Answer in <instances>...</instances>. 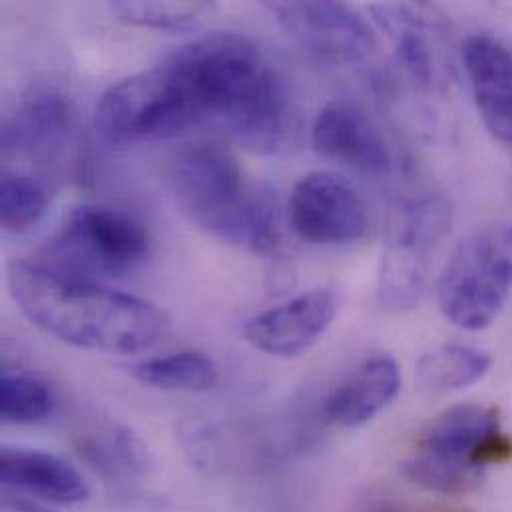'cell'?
Returning a JSON list of instances; mask_svg holds the SVG:
<instances>
[{"label": "cell", "instance_id": "cell-20", "mask_svg": "<svg viewBox=\"0 0 512 512\" xmlns=\"http://www.w3.org/2000/svg\"><path fill=\"white\" fill-rule=\"evenodd\" d=\"M80 455L102 475L114 479L144 475L150 465V453L142 439L120 425H108L84 435L80 439Z\"/></svg>", "mask_w": 512, "mask_h": 512}, {"label": "cell", "instance_id": "cell-12", "mask_svg": "<svg viewBox=\"0 0 512 512\" xmlns=\"http://www.w3.org/2000/svg\"><path fill=\"white\" fill-rule=\"evenodd\" d=\"M335 313V293L327 287H313L248 319L242 335L269 357L291 359L309 351L325 335Z\"/></svg>", "mask_w": 512, "mask_h": 512}, {"label": "cell", "instance_id": "cell-9", "mask_svg": "<svg viewBox=\"0 0 512 512\" xmlns=\"http://www.w3.org/2000/svg\"><path fill=\"white\" fill-rule=\"evenodd\" d=\"M283 32L317 60L335 66L365 62L377 48L373 26L341 2H267Z\"/></svg>", "mask_w": 512, "mask_h": 512}, {"label": "cell", "instance_id": "cell-21", "mask_svg": "<svg viewBox=\"0 0 512 512\" xmlns=\"http://www.w3.org/2000/svg\"><path fill=\"white\" fill-rule=\"evenodd\" d=\"M50 194L30 174L4 168L0 178V222L10 234H24L46 214Z\"/></svg>", "mask_w": 512, "mask_h": 512}, {"label": "cell", "instance_id": "cell-18", "mask_svg": "<svg viewBox=\"0 0 512 512\" xmlns=\"http://www.w3.org/2000/svg\"><path fill=\"white\" fill-rule=\"evenodd\" d=\"M491 369V357L475 347L447 343L421 355L417 361V385L427 395L461 391L481 381Z\"/></svg>", "mask_w": 512, "mask_h": 512}, {"label": "cell", "instance_id": "cell-19", "mask_svg": "<svg viewBox=\"0 0 512 512\" xmlns=\"http://www.w3.org/2000/svg\"><path fill=\"white\" fill-rule=\"evenodd\" d=\"M130 375L152 389L160 391H210L220 381L216 361L204 351L188 349L162 357H152L130 367Z\"/></svg>", "mask_w": 512, "mask_h": 512}, {"label": "cell", "instance_id": "cell-16", "mask_svg": "<svg viewBox=\"0 0 512 512\" xmlns=\"http://www.w3.org/2000/svg\"><path fill=\"white\" fill-rule=\"evenodd\" d=\"M0 479L6 489L54 505H76L90 497L86 481L72 465L42 451L4 447Z\"/></svg>", "mask_w": 512, "mask_h": 512}, {"label": "cell", "instance_id": "cell-1", "mask_svg": "<svg viewBox=\"0 0 512 512\" xmlns=\"http://www.w3.org/2000/svg\"><path fill=\"white\" fill-rule=\"evenodd\" d=\"M202 122H216L242 146L273 152L287 134L289 92L256 42L238 32L190 40L168 58Z\"/></svg>", "mask_w": 512, "mask_h": 512}, {"label": "cell", "instance_id": "cell-13", "mask_svg": "<svg viewBox=\"0 0 512 512\" xmlns=\"http://www.w3.org/2000/svg\"><path fill=\"white\" fill-rule=\"evenodd\" d=\"M313 146L323 156L365 176L383 178L393 172L395 158L379 124L349 100H331L315 116Z\"/></svg>", "mask_w": 512, "mask_h": 512}, {"label": "cell", "instance_id": "cell-7", "mask_svg": "<svg viewBox=\"0 0 512 512\" xmlns=\"http://www.w3.org/2000/svg\"><path fill=\"white\" fill-rule=\"evenodd\" d=\"M512 291V224H493L463 240L437 279V301L457 327H489Z\"/></svg>", "mask_w": 512, "mask_h": 512}, {"label": "cell", "instance_id": "cell-22", "mask_svg": "<svg viewBox=\"0 0 512 512\" xmlns=\"http://www.w3.org/2000/svg\"><path fill=\"white\" fill-rule=\"evenodd\" d=\"M54 411L50 387L28 375L4 371L0 379V417L6 425H34Z\"/></svg>", "mask_w": 512, "mask_h": 512}, {"label": "cell", "instance_id": "cell-24", "mask_svg": "<svg viewBox=\"0 0 512 512\" xmlns=\"http://www.w3.org/2000/svg\"><path fill=\"white\" fill-rule=\"evenodd\" d=\"M2 512H50L34 503H28V501H22V499H10L6 497L2 501Z\"/></svg>", "mask_w": 512, "mask_h": 512}, {"label": "cell", "instance_id": "cell-4", "mask_svg": "<svg viewBox=\"0 0 512 512\" xmlns=\"http://www.w3.org/2000/svg\"><path fill=\"white\" fill-rule=\"evenodd\" d=\"M512 457L501 415L487 405H457L437 415L419 435L403 473L439 495L475 491L487 471Z\"/></svg>", "mask_w": 512, "mask_h": 512}, {"label": "cell", "instance_id": "cell-17", "mask_svg": "<svg viewBox=\"0 0 512 512\" xmlns=\"http://www.w3.org/2000/svg\"><path fill=\"white\" fill-rule=\"evenodd\" d=\"M377 22L387 30L393 40L395 56L399 66L409 74V78L431 88L437 80V54L431 40L425 16L413 6H373Z\"/></svg>", "mask_w": 512, "mask_h": 512}, {"label": "cell", "instance_id": "cell-5", "mask_svg": "<svg viewBox=\"0 0 512 512\" xmlns=\"http://www.w3.org/2000/svg\"><path fill=\"white\" fill-rule=\"evenodd\" d=\"M150 256V236L134 216L100 204L68 212L58 232L44 244L36 263L86 281L122 277Z\"/></svg>", "mask_w": 512, "mask_h": 512}, {"label": "cell", "instance_id": "cell-3", "mask_svg": "<svg viewBox=\"0 0 512 512\" xmlns=\"http://www.w3.org/2000/svg\"><path fill=\"white\" fill-rule=\"evenodd\" d=\"M182 212L212 238L259 256L281 250V216L269 188L252 186L236 154L216 140L182 144L168 168Z\"/></svg>", "mask_w": 512, "mask_h": 512}, {"label": "cell", "instance_id": "cell-15", "mask_svg": "<svg viewBox=\"0 0 512 512\" xmlns=\"http://www.w3.org/2000/svg\"><path fill=\"white\" fill-rule=\"evenodd\" d=\"M399 391L401 371L397 361L389 355H375L331 391L323 415L337 427L355 429L387 409Z\"/></svg>", "mask_w": 512, "mask_h": 512}, {"label": "cell", "instance_id": "cell-2", "mask_svg": "<svg viewBox=\"0 0 512 512\" xmlns=\"http://www.w3.org/2000/svg\"><path fill=\"white\" fill-rule=\"evenodd\" d=\"M6 285L32 325L78 349L140 353L158 345L172 329L166 311L152 301L56 273L36 261L8 263Z\"/></svg>", "mask_w": 512, "mask_h": 512}, {"label": "cell", "instance_id": "cell-8", "mask_svg": "<svg viewBox=\"0 0 512 512\" xmlns=\"http://www.w3.org/2000/svg\"><path fill=\"white\" fill-rule=\"evenodd\" d=\"M451 230V206L441 194L399 202L391 214L377 295L389 311H407L427 293L433 257Z\"/></svg>", "mask_w": 512, "mask_h": 512}, {"label": "cell", "instance_id": "cell-11", "mask_svg": "<svg viewBox=\"0 0 512 512\" xmlns=\"http://www.w3.org/2000/svg\"><path fill=\"white\" fill-rule=\"evenodd\" d=\"M74 124L70 98L52 86H32L4 112L0 148L6 160L32 164L54 160L66 146Z\"/></svg>", "mask_w": 512, "mask_h": 512}, {"label": "cell", "instance_id": "cell-23", "mask_svg": "<svg viewBox=\"0 0 512 512\" xmlns=\"http://www.w3.org/2000/svg\"><path fill=\"white\" fill-rule=\"evenodd\" d=\"M204 2H112V14L132 26L180 32L198 24L206 12Z\"/></svg>", "mask_w": 512, "mask_h": 512}, {"label": "cell", "instance_id": "cell-6", "mask_svg": "<svg viewBox=\"0 0 512 512\" xmlns=\"http://www.w3.org/2000/svg\"><path fill=\"white\" fill-rule=\"evenodd\" d=\"M198 124L190 94L166 58L112 84L94 108V128L110 144L166 140Z\"/></svg>", "mask_w": 512, "mask_h": 512}, {"label": "cell", "instance_id": "cell-10", "mask_svg": "<svg viewBox=\"0 0 512 512\" xmlns=\"http://www.w3.org/2000/svg\"><path fill=\"white\" fill-rule=\"evenodd\" d=\"M293 232L313 246H347L369 228V206L361 192L333 172H311L289 194Z\"/></svg>", "mask_w": 512, "mask_h": 512}, {"label": "cell", "instance_id": "cell-14", "mask_svg": "<svg viewBox=\"0 0 512 512\" xmlns=\"http://www.w3.org/2000/svg\"><path fill=\"white\" fill-rule=\"evenodd\" d=\"M463 66L477 110L489 132L512 146V50L491 34L465 38Z\"/></svg>", "mask_w": 512, "mask_h": 512}]
</instances>
